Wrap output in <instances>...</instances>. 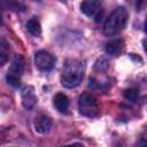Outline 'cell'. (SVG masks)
Returning a JSON list of instances; mask_svg holds the SVG:
<instances>
[{
    "label": "cell",
    "mask_w": 147,
    "mask_h": 147,
    "mask_svg": "<svg viewBox=\"0 0 147 147\" xmlns=\"http://www.w3.org/2000/svg\"><path fill=\"white\" fill-rule=\"evenodd\" d=\"M51 127H52V119L48 116H41L36 121L34 129L38 133H41V134L48 133Z\"/></svg>",
    "instance_id": "10"
},
{
    "label": "cell",
    "mask_w": 147,
    "mask_h": 147,
    "mask_svg": "<svg viewBox=\"0 0 147 147\" xmlns=\"http://www.w3.org/2000/svg\"><path fill=\"white\" fill-rule=\"evenodd\" d=\"M53 101H54V107L56 108L57 111H60L62 114L68 111V109H69V99L64 93L60 92V93L55 94Z\"/></svg>",
    "instance_id": "9"
},
{
    "label": "cell",
    "mask_w": 147,
    "mask_h": 147,
    "mask_svg": "<svg viewBox=\"0 0 147 147\" xmlns=\"http://www.w3.org/2000/svg\"><path fill=\"white\" fill-rule=\"evenodd\" d=\"M3 24V21H2V18H1V16H0V25H2Z\"/></svg>",
    "instance_id": "18"
},
{
    "label": "cell",
    "mask_w": 147,
    "mask_h": 147,
    "mask_svg": "<svg viewBox=\"0 0 147 147\" xmlns=\"http://www.w3.org/2000/svg\"><path fill=\"white\" fill-rule=\"evenodd\" d=\"M21 99H22V105L25 109H31L34 107L36 102H37V96L34 93V88L33 86H25L22 90V94H21Z\"/></svg>",
    "instance_id": "5"
},
{
    "label": "cell",
    "mask_w": 147,
    "mask_h": 147,
    "mask_svg": "<svg viewBox=\"0 0 147 147\" xmlns=\"http://www.w3.org/2000/svg\"><path fill=\"white\" fill-rule=\"evenodd\" d=\"M105 51L107 54L113 55V56H117L122 53L123 51V41L121 39H111L109 40L106 46H105Z\"/></svg>",
    "instance_id": "8"
},
{
    "label": "cell",
    "mask_w": 147,
    "mask_h": 147,
    "mask_svg": "<svg viewBox=\"0 0 147 147\" xmlns=\"http://www.w3.org/2000/svg\"><path fill=\"white\" fill-rule=\"evenodd\" d=\"M85 64L80 60H67L61 75V84L67 88H74L80 84L84 77Z\"/></svg>",
    "instance_id": "1"
},
{
    "label": "cell",
    "mask_w": 147,
    "mask_h": 147,
    "mask_svg": "<svg viewBox=\"0 0 147 147\" xmlns=\"http://www.w3.org/2000/svg\"><path fill=\"white\" fill-rule=\"evenodd\" d=\"M13 8L16 7L15 0H0V8Z\"/></svg>",
    "instance_id": "16"
},
{
    "label": "cell",
    "mask_w": 147,
    "mask_h": 147,
    "mask_svg": "<svg viewBox=\"0 0 147 147\" xmlns=\"http://www.w3.org/2000/svg\"><path fill=\"white\" fill-rule=\"evenodd\" d=\"M124 98L131 102H136L139 98V91L137 88H127L124 91Z\"/></svg>",
    "instance_id": "13"
},
{
    "label": "cell",
    "mask_w": 147,
    "mask_h": 147,
    "mask_svg": "<svg viewBox=\"0 0 147 147\" xmlns=\"http://www.w3.org/2000/svg\"><path fill=\"white\" fill-rule=\"evenodd\" d=\"M34 64L41 71H49L55 64V57L46 51H39L34 55Z\"/></svg>",
    "instance_id": "4"
},
{
    "label": "cell",
    "mask_w": 147,
    "mask_h": 147,
    "mask_svg": "<svg viewBox=\"0 0 147 147\" xmlns=\"http://www.w3.org/2000/svg\"><path fill=\"white\" fill-rule=\"evenodd\" d=\"M78 109H79V113L84 116L95 117V116H98L100 108H99V102L94 95L84 93L79 96Z\"/></svg>",
    "instance_id": "3"
},
{
    "label": "cell",
    "mask_w": 147,
    "mask_h": 147,
    "mask_svg": "<svg viewBox=\"0 0 147 147\" xmlns=\"http://www.w3.org/2000/svg\"><path fill=\"white\" fill-rule=\"evenodd\" d=\"M6 79H7V83L9 84V85H11L13 87H18L20 85H21V79L18 78V77H15V76H13V75H7V77H6Z\"/></svg>",
    "instance_id": "15"
},
{
    "label": "cell",
    "mask_w": 147,
    "mask_h": 147,
    "mask_svg": "<svg viewBox=\"0 0 147 147\" xmlns=\"http://www.w3.org/2000/svg\"><path fill=\"white\" fill-rule=\"evenodd\" d=\"M23 71H24V59L22 55H16L11 62V65L8 70V74L21 78Z\"/></svg>",
    "instance_id": "7"
},
{
    "label": "cell",
    "mask_w": 147,
    "mask_h": 147,
    "mask_svg": "<svg viewBox=\"0 0 147 147\" xmlns=\"http://www.w3.org/2000/svg\"><path fill=\"white\" fill-rule=\"evenodd\" d=\"M94 69L96 70V71H106L107 69H108V61L105 59V57H100L96 62H95V64H94Z\"/></svg>",
    "instance_id": "14"
},
{
    "label": "cell",
    "mask_w": 147,
    "mask_h": 147,
    "mask_svg": "<svg viewBox=\"0 0 147 147\" xmlns=\"http://www.w3.org/2000/svg\"><path fill=\"white\" fill-rule=\"evenodd\" d=\"M129 18L127 10L124 7H117L106 20L103 24V33L107 37H113L119 33L126 25Z\"/></svg>",
    "instance_id": "2"
},
{
    "label": "cell",
    "mask_w": 147,
    "mask_h": 147,
    "mask_svg": "<svg viewBox=\"0 0 147 147\" xmlns=\"http://www.w3.org/2000/svg\"><path fill=\"white\" fill-rule=\"evenodd\" d=\"M142 3H144V0H137V9H138V10H140Z\"/></svg>",
    "instance_id": "17"
},
{
    "label": "cell",
    "mask_w": 147,
    "mask_h": 147,
    "mask_svg": "<svg viewBox=\"0 0 147 147\" xmlns=\"http://www.w3.org/2000/svg\"><path fill=\"white\" fill-rule=\"evenodd\" d=\"M26 29L28 31L32 34V36H39L41 33V25H40V22L36 18V17H32L30 18L28 22H26Z\"/></svg>",
    "instance_id": "12"
},
{
    "label": "cell",
    "mask_w": 147,
    "mask_h": 147,
    "mask_svg": "<svg viewBox=\"0 0 147 147\" xmlns=\"http://www.w3.org/2000/svg\"><path fill=\"white\" fill-rule=\"evenodd\" d=\"M9 45L8 42L2 38L0 37V67H2L7 61H8V57H9Z\"/></svg>",
    "instance_id": "11"
},
{
    "label": "cell",
    "mask_w": 147,
    "mask_h": 147,
    "mask_svg": "<svg viewBox=\"0 0 147 147\" xmlns=\"http://www.w3.org/2000/svg\"><path fill=\"white\" fill-rule=\"evenodd\" d=\"M101 6V0H83L80 5V10L88 17L94 16Z\"/></svg>",
    "instance_id": "6"
}]
</instances>
